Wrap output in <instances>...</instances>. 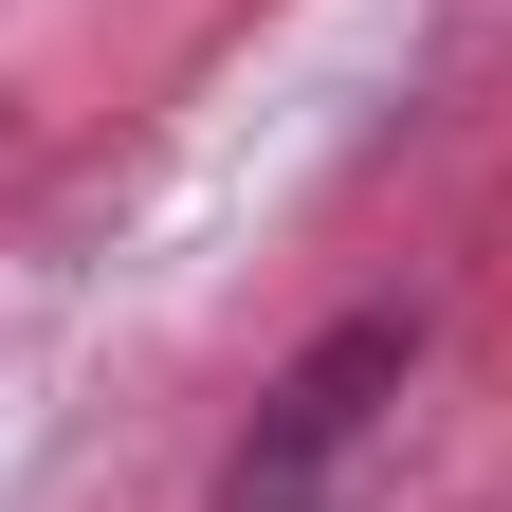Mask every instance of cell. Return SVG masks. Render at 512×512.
Returning <instances> with one entry per match:
<instances>
[{
	"label": "cell",
	"mask_w": 512,
	"mask_h": 512,
	"mask_svg": "<svg viewBox=\"0 0 512 512\" xmlns=\"http://www.w3.org/2000/svg\"><path fill=\"white\" fill-rule=\"evenodd\" d=\"M366 384H403V330H384V311H366V330H330V348L275 384V421H256V458L220 476V512H311V476H330L348 421H366Z\"/></svg>",
	"instance_id": "cell-1"
}]
</instances>
